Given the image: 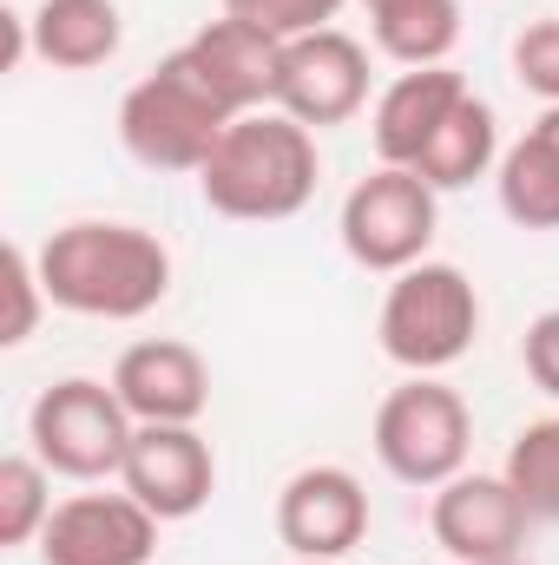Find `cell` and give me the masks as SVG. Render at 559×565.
<instances>
[{"instance_id": "cell-1", "label": "cell", "mask_w": 559, "mask_h": 565, "mask_svg": "<svg viewBox=\"0 0 559 565\" xmlns=\"http://www.w3.org/2000/svg\"><path fill=\"white\" fill-rule=\"evenodd\" d=\"M33 257H40L46 302L66 316L139 322L171 296V250L145 224L80 217V224H60Z\"/></svg>"}, {"instance_id": "cell-2", "label": "cell", "mask_w": 559, "mask_h": 565, "mask_svg": "<svg viewBox=\"0 0 559 565\" xmlns=\"http://www.w3.org/2000/svg\"><path fill=\"white\" fill-rule=\"evenodd\" d=\"M316 178H323L316 132L264 106L224 126L218 151L198 171V198L231 224H283L316 198Z\"/></svg>"}, {"instance_id": "cell-3", "label": "cell", "mask_w": 559, "mask_h": 565, "mask_svg": "<svg viewBox=\"0 0 559 565\" xmlns=\"http://www.w3.org/2000/svg\"><path fill=\"white\" fill-rule=\"evenodd\" d=\"M382 355L409 375H441L454 369L474 335H481V289L467 282L461 264H415L402 277H389L382 316H376Z\"/></svg>"}, {"instance_id": "cell-4", "label": "cell", "mask_w": 559, "mask_h": 565, "mask_svg": "<svg viewBox=\"0 0 559 565\" xmlns=\"http://www.w3.org/2000/svg\"><path fill=\"white\" fill-rule=\"evenodd\" d=\"M231 113L211 99V86L184 66V53H165L139 86L119 99V145L139 158L145 171H204L218 151Z\"/></svg>"}, {"instance_id": "cell-5", "label": "cell", "mask_w": 559, "mask_h": 565, "mask_svg": "<svg viewBox=\"0 0 559 565\" xmlns=\"http://www.w3.org/2000/svg\"><path fill=\"white\" fill-rule=\"evenodd\" d=\"M369 440H376V460L389 467V480L434 493V487H447L454 473H467L474 415H467L461 388H447L441 375H409L402 388L382 395Z\"/></svg>"}, {"instance_id": "cell-6", "label": "cell", "mask_w": 559, "mask_h": 565, "mask_svg": "<svg viewBox=\"0 0 559 565\" xmlns=\"http://www.w3.org/2000/svg\"><path fill=\"white\" fill-rule=\"evenodd\" d=\"M133 434H139V422L119 402V388L93 382V375H66V382L40 388V402L27 408V440L60 480H119Z\"/></svg>"}, {"instance_id": "cell-7", "label": "cell", "mask_w": 559, "mask_h": 565, "mask_svg": "<svg viewBox=\"0 0 559 565\" xmlns=\"http://www.w3.org/2000/svg\"><path fill=\"white\" fill-rule=\"evenodd\" d=\"M434 224H441V191L402 164H376L362 184H349L342 217H336L349 264H362L376 277H402V270L428 264Z\"/></svg>"}, {"instance_id": "cell-8", "label": "cell", "mask_w": 559, "mask_h": 565, "mask_svg": "<svg viewBox=\"0 0 559 565\" xmlns=\"http://www.w3.org/2000/svg\"><path fill=\"white\" fill-rule=\"evenodd\" d=\"M362 106H369V46L356 33L323 26V33H303L283 46L277 113L323 132V126H349Z\"/></svg>"}, {"instance_id": "cell-9", "label": "cell", "mask_w": 559, "mask_h": 565, "mask_svg": "<svg viewBox=\"0 0 559 565\" xmlns=\"http://www.w3.org/2000/svg\"><path fill=\"white\" fill-rule=\"evenodd\" d=\"M527 526H534V513H527V500L514 493L507 473H454L447 487H434V507H428L434 546L461 565L520 559Z\"/></svg>"}, {"instance_id": "cell-10", "label": "cell", "mask_w": 559, "mask_h": 565, "mask_svg": "<svg viewBox=\"0 0 559 565\" xmlns=\"http://www.w3.org/2000/svg\"><path fill=\"white\" fill-rule=\"evenodd\" d=\"M277 540L289 559H349L369 540V487L336 460L289 473L277 493Z\"/></svg>"}, {"instance_id": "cell-11", "label": "cell", "mask_w": 559, "mask_h": 565, "mask_svg": "<svg viewBox=\"0 0 559 565\" xmlns=\"http://www.w3.org/2000/svg\"><path fill=\"white\" fill-rule=\"evenodd\" d=\"M158 513L119 493H73L53 507L40 533V565H151L158 553Z\"/></svg>"}, {"instance_id": "cell-12", "label": "cell", "mask_w": 559, "mask_h": 565, "mask_svg": "<svg viewBox=\"0 0 559 565\" xmlns=\"http://www.w3.org/2000/svg\"><path fill=\"white\" fill-rule=\"evenodd\" d=\"M283 46H289V40L264 33V26H251V20L218 13V20H204V26H198L178 53H184V66L211 86V99H218L231 119H244V113L277 106Z\"/></svg>"}, {"instance_id": "cell-13", "label": "cell", "mask_w": 559, "mask_h": 565, "mask_svg": "<svg viewBox=\"0 0 559 565\" xmlns=\"http://www.w3.org/2000/svg\"><path fill=\"white\" fill-rule=\"evenodd\" d=\"M119 487L139 500L145 513H158L165 526L191 520L218 493V454H211V440L198 427H139L133 454L119 467Z\"/></svg>"}, {"instance_id": "cell-14", "label": "cell", "mask_w": 559, "mask_h": 565, "mask_svg": "<svg viewBox=\"0 0 559 565\" xmlns=\"http://www.w3.org/2000/svg\"><path fill=\"white\" fill-rule=\"evenodd\" d=\"M113 388L139 427H198L211 408V369L191 342L145 335L113 362Z\"/></svg>"}, {"instance_id": "cell-15", "label": "cell", "mask_w": 559, "mask_h": 565, "mask_svg": "<svg viewBox=\"0 0 559 565\" xmlns=\"http://www.w3.org/2000/svg\"><path fill=\"white\" fill-rule=\"evenodd\" d=\"M467 99V79L454 66H409L382 86L376 113H369V139L382 164H402L415 171V158L428 151V139L441 132V119Z\"/></svg>"}, {"instance_id": "cell-16", "label": "cell", "mask_w": 559, "mask_h": 565, "mask_svg": "<svg viewBox=\"0 0 559 565\" xmlns=\"http://www.w3.org/2000/svg\"><path fill=\"white\" fill-rule=\"evenodd\" d=\"M27 33H33V60L60 73H93L126 46V13L119 0H40L27 13Z\"/></svg>"}, {"instance_id": "cell-17", "label": "cell", "mask_w": 559, "mask_h": 565, "mask_svg": "<svg viewBox=\"0 0 559 565\" xmlns=\"http://www.w3.org/2000/svg\"><path fill=\"white\" fill-rule=\"evenodd\" d=\"M494 191H500V211L520 231H559V106H547L527 126V139H514L500 151Z\"/></svg>"}, {"instance_id": "cell-18", "label": "cell", "mask_w": 559, "mask_h": 565, "mask_svg": "<svg viewBox=\"0 0 559 565\" xmlns=\"http://www.w3.org/2000/svg\"><path fill=\"white\" fill-rule=\"evenodd\" d=\"M487 171H500V119L481 93H467L415 158V178H428L434 191H467Z\"/></svg>"}, {"instance_id": "cell-19", "label": "cell", "mask_w": 559, "mask_h": 565, "mask_svg": "<svg viewBox=\"0 0 559 565\" xmlns=\"http://www.w3.org/2000/svg\"><path fill=\"white\" fill-rule=\"evenodd\" d=\"M376 26V53L409 66H447L461 40V0H362Z\"/></svg>"}, {"instance_id": "cell-20", "label": "cell", "mask_w": 559, "mask_h": 565, "mask_svg": "<svg viewBox=\"0 0 559 565\" xmlns=\"http://www.w3.org/2000/svg\"><path fill=\"white\" fill-rule=\"evenodd\" d=\"M53 467L40 454H7L0 460V546H40L53 520Z\"/></svg>"}, {"instance_id": "cell-21", "label": "cell", "mask_w": 559, "mask_h": 565, "mask_svg": "<svg viewBox=\"0 0 559 565\" xmlns=\"http://www.w3.org/2000/svg\"><path fill=\"white\" fill-rule=\"evenodd\" d=\"M500 473L514 480V493L527 500L534 520H553L559 526V415H540V422L520 427Z\"/></svg>"}, {"instance_id": "cell-22", "label": "cell", "mask_w": 559, "mask_h": 565, "mask_svg": "<svg viewBox=\"0 0 559 565\" xmlns=\"http://www.w3.org/2000/svg\"><path fill=\"white\" fill-rule=\"evenodd\" d=\"M0 277H7V322H0V349H20V342H33V329H40V309H46L40 257H33L27 244H7V257H0Z\"/></svg>"}, {"instance_id": "cell-23", "label": "cell", "mask_w": 559, "mask_h": 565, "mask_svg": "<svg viewBox=\"0 0 559 565\" xmlns=\"http://www.w3.org/2000/svg\"><path fill=\"white\" fill-rule=\"evenodd\" d=\"M342 7H349V0H224L231 20H251V26L277 33V40H303V33L336 26Z\"/></svg>"}, {"instance_id": "cell-24", "label": "cell", "mask_w": 559, "mask_h": 565, "mask_svg": "<svg viewBox=\"0 0 559 565\" xmlns=\"http://www.w3.org/2000/svg\"><path fill=\"white\" fill-rule=\"evenodd\" d=\"M514 79H520L540 106H559V13L553 20H534V26L514 40Z\"/></svg>"}, {"instance_id": "cell-25", "label": "cell", "mask_w": 559, "mask_h": 565, "mask_svg": "<svg viewBox=\"0 0 559 565\" xmlns=\"http://www.w3.org/2000/svg\"><path fill=\"white\" fill-rule=\"evenodd\" d=\"M520 362H527V382H534L540 395H553V402H559V309H540V316L527 322Z\"/></svg>"}, {"instance_id": "cell-26", "label": "cell", "mask_w": 559, "mask_h": 565, "mask_svg": "<svg viewBox=\"0 0 559 565\" xmlns=\"http://www.w3.org/2000/svg\"><path fill=\"white\" fill-rule=\"evenodd\" d=\"M289 565H342V559H289Z\"/></svg>"}, {"instance_id": "cell-27", "label": "cell", "mask_w": 559, "mask_h": 565, "mask_svg": "<svg viewBox=\"0 0 559 565\" xmlns=\"http://www.w3.org/2000/svg\"><path fill=\"white\" fill-rule=\"evenodd\" d=\"M494 565H534V559H527V553H520V559H494Z\"/></svg>"}]
</instances>
